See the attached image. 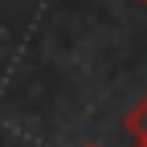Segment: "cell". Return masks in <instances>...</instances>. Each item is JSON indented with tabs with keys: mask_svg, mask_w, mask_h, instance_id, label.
<instances>
[{
	"mask_svg": "<svg viewBox=\"0 0 147 147\" xmlns=\"http://www.w3.org/2000/svg\"><path fill=\"white\" fill-rule=\"evenodd\" d=\"M123 131L131 135V147H147V98H139L131 110H127Z\"/></svg>",
	"mask_w": 147,
	"mask_h": 147,
	"instance_id": "6da1fadb",
	"label": "cell"
},
{
	"mask_svg": "<svg viewBox=\"0 0 147 147\" xmlns=\"http://www.w3.org/2000/svg\"><path fill=\"white\" fill-rule=\"evenodd\" d=\"M86 147H98V143H86Z\"/></svg>",
	"mask_w": 147,
	"mask_h": 147,
	"instance_id": "3957f363",
	"label": "cell"
},
{
	"mask_svg": "<svg viewBox=\"0 0 147 147\" xmlns=\"http://www.w3.org/2000/svg\"><path fill=\"white\" fill-rule=\"evenodd\" d=\"M139 4H143V8H147V0H139Z\"/></svg>",
	"mask_w": 147,
	"mask_h": 147,
	"instance_id": "7a4b0ae2",
	"label": "cell"
}]
</instances>
